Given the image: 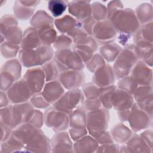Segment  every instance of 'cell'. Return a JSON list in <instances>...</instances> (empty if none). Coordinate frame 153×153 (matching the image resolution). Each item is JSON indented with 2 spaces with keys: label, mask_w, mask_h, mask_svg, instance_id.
<instances>
[{
  "label": "cell",
  "mask_w": 153,
  "mask_h": 153,
  "mask_svg": "<svg viewBox=\"0 0 153 153\" xmlns=\"http://www.w3.org/2000/svg\"><path fill=\"white\" fill-rule=\"evenodd\" d=\"M52 149L54 152H69L72 151V142L66 132L57 133L52 140Z\"/></svg>",
  "instance_id": "obj_18"
},
{
  "label": "cell",
  "mask_w": 153,
  "mask_h": 153,
  "mask_svg": "<svg viewBox=\"0 0 153 153\" xmlns=\"http://www.w3.org/2000/svg\"><path fill=\"white\" fill-rule=\"evenodd\" d=\"M133 100L129 93L121 89H115L112 94L111 103L112 107L121 111L130 109L132 106Z\"/></svg>",
  "instance_id": "obj_14"
},
{
  "label": "cell",
  "mask_w": 153,
  "mask_h": 153,
  "mask_svg": "<svg viewBox=\"0 0 153 153\" xmlns=\"http://www.w3.org/2000/svg\"><path fill=\"white\" fill-rule=\"evenodd\" d=\"M55 25L62 33L70 32L75 27L79 26L78 22L69 16H65L63 17L55 20Z\"/></svg>",
  "instance_id": "obj_22"
},
{
  "label": "cell",
  "mask_w": 153,
  "mask_h": 153,
  "mask_svg": "<svg viewBox=\"0 0 153 153\" xmlns=\"http://www.w3.org/2000/svg\"><path fill=\"white\" fill-rule=\"evenodd\" d=\"M9 100L8 97L7 96V94L5 93L4 91L1 90V108H4L7 106H8V103H9Z\"/></svg>",
  "instance_id": "obj_37"
},
{
  "label": "cell",
  "mask_w": 153,
  "mask_h": 153,
  "mask_svg": "<svg viewBox=\"0 0 153 153\" xmlns=\"http://www.w3.org/2000/svg\"><path fill=\"white\" fill-rule=\"evenodd\" d=\"M76 141L74 149L76 152H94L98 148V142L93 136H84Z\"/></svg>",
  "instance_id": "obj_20"
},
{
  "label": "cell",
  "mask_w": 153,
  "mask_h": 153,
  "mask_svg": "<svg viewBox=\"0 0 153 153\" xmlns=\"http://www.w3.org/2000/svg\"><path fill=\"white\" fill-rule=\"evenodd\" d=\"M30 121V122L32 123V124L35 126L37 127H41L44 121L42 114L38 111H35L34 114Z\"/></svg>",
  "instance_id": "obj_35"
},
{
  "label": "cell",
  "mask_w": 153,
  "mask_h": 153,
  "mask_svg": "<svg viewBox=\"0 0 153 153\" xmlns=\"http://www.w3.org/2000/svg\"><path fill=\"white\" fill-rule=\"evenodd\" d=\"M29 88L33 93H38L43 89L45 76L42 68H35L27 71L23 77Z\"/></svg>",
  "instance_id": "obj_12"
},
{
  "label": "cell",
  "mask_w": 153,
  "mask_h": 153,
  "mask_svg": "<svg viewBox=\"0 0 153 153\" xmlns=\"http://www.w3.org/2000/svg\"><path fill=\"white\" fill-rule=\"evenodd\" d=\"M7 94L10 103L17 104L27 101L32 96L33 93L23 79L14 83L8 90Z\"/></svg>",
  "instance_id": "obj_10"
},
{
  "label": "cell",
  "mask_w": 153,
  "mask_h": 153,
  "mask_svg": "<svg viewBox=\"0 0 153 153\" xmlns=\"http://www.w3.org/2000/svg\"><path fill=\"white\" fill-rule=\"evenodd\" d=\"M60 83L66 88L74 89L79 87L84 80V75L79 71H63L59 75Z\"/></svg>",
  "instance_id": "obj_13"
},
{
  "label": "cell",
  "mask_w": 153,
  "mask_h": 153,
  "mask_svg": "<svg viewBox=\"0 0 153 153\" xmlns=\"http://www.w3.org/2000/svg\"><path fill=\"white\" fill-rule=\"evenodd\" d=\"M42 44L37 30L29 28L24 33L21 47L24 50H30L39 47Z\"/></svg>",
  "instance_id": "obj_17"
},
{
  "label": "cell",
  "mask_w": 153,
  "mask_h": 153,
  "mask_svg": "<svg viewBox=\"0 0 153 153\" xmlns=\"http://www.w3.org/2000/svg\"><path fill=\"white\" fill-rule=\"evenodd\" d=\"M71 114L69 126L71 128L84 129L86 127V114L83 107L79 106Z\"/></svg>",
  "instance_id": "obj_19"
},
{
  "label": "cell",
  "mask_w": 153,
  "mask_h": 153,
  "mask_svg": "<svg viewBox=\"0 0 153 153\" xmlns=\"http://www.w3.org/2000/svg\"><path fill=\"white\" fill-rule=\"evenodd\" d=\"M64 89L62 84L58 81H51L47 83L44 88L42 94L46 101L50 105L57 102L63 95Z\"/></svg>",
  "instance_id": "obj_16"
},
{
  "label": "cell",
  "mask_w": 153,
  "mask_h": 153,
  "mask_svg": "<svg viewBox=\"0 0 153 153\" xmlns=\"http://www.w3.org/2000/svg\"><path fill=\"white\" fill-rule=\"evenodd\" d=\"M54 47L59 50L70 48L72 43V39L69 36L60 35L56 40Z\"/></svg>",
  "instance_id": "obj_31"
},
{
  "label": "cell",
  "mask_w": 153,
  "mask_h": 153,
  "mask_svg": "<svg viewBox=\"0 0 153 153\" xmlns=\"http://www.w3.org/2000/svg\"><path fill=\"white\" fill-rule=\"evenodd\" d=\"M137 62L134 48H127L120 52L114 65V72L117 78L127 76Z\"/></svg>",
  "instance_id": "obj_5"
},
{
  "label": "cell",
  "mask_w": 153,
  "mask_h": 153,
  "mask_svg": "<svg viewBox=\"0 0 153 153\" xmlns=\"http://www.w3.org/2000/svg\"><path fill=\"white\" fill-rule=\"evenodd\" d=\"M76 2V4L71 3L69 5V11L71 14L76 16L78 19L84 20L89 17L91 12V5L87 4V2Z\"/></svg>",
  "instance_id": "obj_21"
},
{
  "label": "cell",
  "mask_w": 153,
  "mask_h": 153,
  "mask_svg": "<svg viewBox=\"0 0 153 153\" xmlns=\"http://www.w3.org/2000/svg\"><path fill=\"white\" fill-rule=\"evenodd\" d=\"M115 76L111 67L108 65L104 64L95 71L93 82L97 86L106 87L114 83L115 79Z\"/></svg>",
  "instance_id": "obj_15"
},
{
  "label": "cell",
  "mask_w": 153,
  "mask_h": 153,
  "mask_svg": "<svg viewBox=\"0 0 153 153\" xmlns=\"http://www.w3.org/2000/svg\"><path fill=\"white\" fill-rule=\"evenodd\" d=\"M53 56L52 49L48 45H41L39 47L30 50H22L19 56L21 62L26 67H32L47 63Z\"/></svg>",
  "instance_id": "obj_2"
},
{
  "label": "cell",
  "mask_w": 153,
  "mask_h": 153,
  "mask_svg": "<svg viewBox=\"0 0 153 153\" xmlns=\"http://www.w3.org/2000/svg\"><path fill=\"white\" fill-rule=\"evenodd\" d=\"M102 57L107 62H112L117 59L121 52V47L116 44L108 43L100 48Z\"/></svg>",
  "instance_id": "obj_23"
},
{
  "label": "cell",
  "mask_w": 153,
  "mask_h": 153,
  "mask_svg": "<svg viewBox=\"0 0 153 153\" xmlns=\"http://www.w3.org/2000/svg\"><path fill=\"white\" fill-rule=\"evenodd\" d=\"M83 91L87 99H95L99 97V89L96 85L88 84L84 87Z\"/></svg>",
  "instance_id": "obj_30"
},
{
  "label": "cell",
  "mask_w": 153,
  "mask_h": 153,
  "mask_svg": "<svg viewBox=\"0 0 153 153\" xmlns=\"http://www.w3.org/2000/svg\"><path fill=\"white\" fill-rule=\"evenodd\" d=\"M45 123L54 131H62L69 126V118L67 114L53 108L48 109L45 114Z\"/></svg>",
  "instance_id": "obj_9"
},
{
  "label": "cell",
  "mask_w": 153,
  "mask_h": 153,
  "mask_svg": "<svg viewBox=\"0 0 153 153\" xmlns=\"http://www.w3.org/2000/svg\"><path fill=\"white\" fill-rule=\"evenodd\" d=\"M115 89L116 87L111 85L103 87L99 89V100H100L102 105H103L105 108L109 109L112 107L111 103V99L112 94Z\"/></svg>",
  "instance_id": "obj_25"
},
{
  "label": "cell",
  "mask_w": 153,
  "mask_h": 153,
  "mask_svg": "<svg viewBox=\"0 0 153 153\" xmlns=\"http://www.w3.org/2000/svg\"><path fill=\"white\" fill-rule=\"evenodd\" d=\"M31 103L33 106L39 108H45L50 105V104L44 99L42 94L41 95L38 94L33 96L31 99Z\"/></svg>",
  "instance_id": "obj_34"
},
{
  "label": "cell",
  "mask_w": 153,
  "mask_h": 153,
  "mask_svg": "<svg viewBox=\"0 0 153 153\" xmlns=\"http://www.w3.org/2000/svg\"><path fill=\"white\" fill-rule=\"evenodd\" d=\"M118 85L120 89L131 94L133 93L135 91L137 86V82L131 76L129 77L127 76V77L125 76V78H123L120 82L119 81Z\"/></svg>",
  "instance_id": "obj_29"
},
{
  "label": "cell",
  "mask_w": 153,
  "mask_h": 153,
  "mask_svg": "<svg viewBox=\"0 0 153 153\" xmlns=\"http://www.w3.org/2000/svg\"><path fill=\"white\" fill-rule=\"evenodd\" d=\"M20 74L21 68L17 60H11L4 64L1 69V90H8Z\"/></svg>",
  "instance_id": "obj_7"
},
{
  "label": "cell",
  "mask_w": 153,
  "mask_h": 153,
  "mask_svg": "<svg viewBox=\"0 0 153 153\" xmlns=\"http://www.w3.org/2000/svg\"><path fill=\"white\" fill-rule=\"evenodd\" d=\"M112 136L118 143H124L130 138L131 132L130 130L124 125H117L112 130Z\"/></svg>",
  "instance_id": "obj_24"
},
{
  "label": "cell",
  "mask_w": 153,
  "mask_h": 153,
  "mask_svg": "<svg viewBox=\"0 0 153 153\" xmlns=\"http://www.w3.org/2000/svg\"><path fill=\"white\" fill-rule=\"evenodd\" d=\"M109 113L107 109H97L90 111L86 115V126L88 133L95 139H98L108 127Z\"/></svg>",
  "instance_id": "obj_3"
},
{
  "label": "cell",
  "mask_w": 153,
  "mask_h": 153,
  "mask_svg": "<svg viewBox=\"0 0 153 153\" xmlns=\"http://www.w3.org/2000/svg\"><path fill=\"white\" fill-rule=\"evenodd\" d=\"M17 24V22L14 17L9 15H7L5 16H4L1 20V33L11 26H16Z\"/></svg>",
  "instance_id": "obj_33"
},
{
  "label": "cell",
  "mask_w": 153,
  "mask_h": 153,
  "mask_svg": "<svg viewBox=\"0 0 153 153\" xmlns=\"http://www.w3.org/2000/svg\"><path fill=\"white\" fill-rule=\"evenodd\" d=\"M92 33L95 39L100 42H104L105 44H108L115 38L117 33L110 21H102L95 23Z\"/></svg>",
  "instance_id": "obj_11"
},
{
  "label": "cell",
  "mask_w": 153,
  "mask_h": 153,
  "mask_svg": "<svg viewBox=\"0 0 153 153\" xmlns=\"http://www.w3.org/2000/svg\"><path fill=\"white\" fill-rule=\"evenodd\" d=\"M12 117V128L28 122L32 118L35 110L29 103H18L10 106Z\"/></svg>",
  "instance_id": "obj_8"
},
{
  "label": "cell",
  "mask_w": 153,
  "mask_h": 153,
  "mask_svg": "<svg viewBox=\"0 0 153 153\" xmlns=\"http://www.w3.org/2000/svg\"><path fill=\"white\" fill-rule=\"evenodd\" d=\"M1 134H2V137H1V142H5L6 141L11 135V129L10 127L4 124L2 122H1Z\"/></svg>",
  "instance_id": "obj_36"
},
{
  "label": "cell",
  "mask_w": 153,
  "mask_h": 153,
  "mask_svg": "<svg viewBox=\"0 0 153 153\" xmlns=\"http://www.w3.org/2000/svg\"><path fill=\"white\" fill-rule=\"evenodd\" d=\"M44 70L45 81H51L53 79L58 77V68L54 61L48 62L45 63L44 66L42 68Z\"/></svg>",
  "instance_id": "obj_26"
},
{
  "label": "cell",
  "mask_w": 153,
  "mask_h": 153,
  "mask_svg": "<svg viewBox=\"0 0 153 153\" xmlns=\"http://www.w3.org/2000/svg\"><path fill=\"white\" fill-rule=\"evenodd\" d=\"M54 62L59 70L79 71L84 68V62L81 57L70 48L59 50L55 53Z\"/></svg>",
  "instance_id": "obj_4"
},
{
  "label": "cell",
  "mask_w": 153,
  "mask_h": 153,
  "mask_svg": "<svg viewBox=\"0 0 153 153\" xmlns=\"http://www.w3.org/2000/svg\"><path fill=\"white\" fill-rule=\"evenodd\" d=\"M67 8L66 4L63 1H51L49 2L48 9L54 17L61 16Z\"/></svg>",
  "instance_id": "obj_27"
},
{
  "label": "cell",
  "mask_w": 153,
  "mask_h": 153,
  "mask_svg": "<svg viewBox=\"0 0 153 153\" xmlns=\"http://www.w3.org/2000/svg\"><path fill=\"white\" fill-rule=\"evenodd\" d=\"M93 14L94 20H102L106 16V9L102 5V4L94 5L93 6Z\"/></svg>",
  "instance_id": "obj_32"
},
{
  "label": "cell",
  "mask_w": 153,
  "mask_h": 153,
  "mask_svg": "<svg viewBox=\"0 0 153 153\" xmlns=\"http://www.w3.org/2000/svg\"><path fill=\"white\" fill-rule=\"evenodd\" d=\"M83 101L82 93L76 89L68 91L53 104V107L66 114H71Z\"/></svg>",
  "instance_id": "obj_6"
},
{
  "label": "cell",
  "mask_w": 153,
  "mask_h": 153,
  "mask_svg": "<svg viewBox=\"0 0 153 153\" xmlns=\"http://www.w3.org/2000/svg\"><path fill=\"white\" fill-rule=\"evenodd\" d=\"M19 46L7 42L1 44V54L5 59L15 57L19 51Z\"/></svg>",
  "instance_id": "obj_28"
},
{
  "label": "cell",
  "mask_w": 153,
  "mask_h": 153,
  "mask_svg": "<svg viewBox=\"0 0 153 153\" xmlns=\"http://www.w3.org/2000/svg\"><path fill=\"white\" fill-rule=\"evenodd\" d=\"M111 14L110 22L115 30L123 34H131L138 26V22L134 14L130 9L116 10Z\"/></svg>",
  "instance_id": "obj_1"
}]
</instances>
